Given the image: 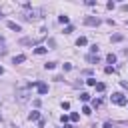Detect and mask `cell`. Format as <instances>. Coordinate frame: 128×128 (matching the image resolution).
Returning <instances> with one entry per match:
<instances>
[{"instance_id": "obj_26", "label": "cell", "mask_w": 128, "mask_h": 128, "mask_svg": "<svg viewBox=\"0 0 128 128\" xmlns=\"http://www.w3.org/2000/svg\"><path fill=\"white\" fill-rule=\"evenodd\" d=\"M104 72H106V74H112V72H114V66H106Z\"/></svg>"}, {"instance_id": "obj_28", "label": "cell", "mask_w": 128, "mask_h": 128, "mask_svg": "<svg viewBox=\"0 0 128 128\" xmlns=\"http://www.w3.org/2000/svg\"><path fill=\"white\" fill-rule=\"evenodd\" d=\"M102 128H112V124H110V122H106V124H104Z\"/></svg>"}, {"instance_id": "obj_12", "label": "cell", "mask_w": 128, "mask_h": 128, "mask_svg": "<svg viewBox=\"0 0 128 128\" xmlns=\"http://www.w3.org/2000/svg\"><path fill=\"white\" fill-rule=\"evenodd\" d=\"M6 24H8V28H10V30H14V32H20V30H22V28H20V24H16V22H6Z\"/></svg>"}, {"instance_id": "obj_17", "label": "cell", "mask_w": 128, "mask_h": 128, "mask_svg": "<svg viewBox=\"0 0 128 128\" xmlns=\"http://www.w3.org/2000/svg\"><path fill=\"white\" fill-rule=\"evenodd\" d=\"M44 68H46V70H54V68H56V62H46Z\"/></svg>"}, {"instance_id": "obj_8", "label": "cell", "mask_w": 128, "mask_h": 128, "mask_svg": "<svg viewBox=\"0 0 128 128\" xmlns=\"http://www.w3.org/2000/svg\"><path fill=\"white\" fill-rule=\"evenodd\" d=\"M28 120H32V122H36V120H40V112H38V110H32V112L28 114Z\"/></svg>"}, {"instance_id": "obj_1", "label": "cell", "mask_w": 128, "mask_h": 128, "mask_svg": "<svg viewBox=\"0 0 128 128\" xmlns=\"http://www.w3.org/2000/svg\"><path fill=\"white\" fill-rule=\"evenodd\" d=\"M38 18H42V10H36V8L22 14V20H26V22H32V20H38Z\"/></svg>"}, {"instance_id": "obj_5", "label": "cell", "mask_w": 128, "mask_h": 128, "mask_svg": "<svg viewBox=\"0 0 128 128\" xmlns=\"http://www.w3.org/2000/svg\"><path fill=\"white\" fill-rule=\"evenodd\" d=\"M38 42H40L38 38H22V40H20L22 46H34V44H38Z\"/></svg>"}, {"instance_id": "obj_35", "label": "cell", "mask_w": 128, "mask_h": 128, "mask_svg": "<svg viewBox=\"0 0 128 128\" xmlns=\"http://www.w3.org/2000/svg\"><path fill=\"white\" fill-rule=\"evenodd\" d=\"M0 18H2V12H0Z\"/></svg>"}, {"instance_id": "obj_19", "label": "cell", "mask_w": 128, "mask_h": 128, "mask_svg": "<svg viewBox=\"0 0 128 128\" xmlns=\"http://www.w3.org/2000/svg\"><path fill=\"white\" fill-rule=\"evenodd\" d=\"M92 106H94V108H100V106H102V100H100V98L92 100Z\"/></svg>"}, {"instance_id": "obj_31", "label": "cell", "mask_w": 128, "mask_h": 128, "mask_svg": "<svg viewBox=\"0 0 128 128\" xmlns=\"http://www.w3.org/2000/svg\"><path fill=\"white\" fill-rule=\"evenodd\" d=\"M2 74H4V68H2V66H0V76H2Z\"/></svg>"}, {"instance_id": "obj_7", "label": "cell", "mask_w": 128, "mask_h": 128, "mask_svg": "<svg viewBox=\"0 0 128 128\" xmlns=\"http://www.w3.org/2000/svg\"><path fill=\"white\" fill-rule=\"evenodd\" d=\"M50 48H46V46H36L34 48V54H38V56H42V54H46Z\"/></svg>"}, {"instance_id": "obj_9", "label": "cell", "mask_w": 128, "mask_h": 128, "mask_svg": "<svg viewBox=\"0 0 128 128\" xmlns=\"http://www.w3.org/2000/svg\"><path fill=\"white\" fill-rule=\"evenodd\" d=\"M12 62H14V64H22V62H26V56H24V54H18V56L12 58Z\"/></svg>"}, {"instance_id": "obj_18", "label": "cell", "mask_w": 128, "mask_h": 128, "mask_svg": "<svg viewBox=\"0 0 128 128\" xmlns=\"http://www.w3.org/2000/svg\"><path fill=\"white\" fill-rule=\"evenodd\" d=\"M80 100H82V102H88V100H90V94H88V92H82V94H80Z\"/></svg>"}, {"instance_id": "obj_23", "label": "cell", "mask_w": 128, "mask_h": 128, "mask_svg": "<svg viewBox=\"0 0 128 128\" xmlns=\"http://www.w3.org/2000/svg\"><path fill=\"white\" fill-rule=\"evenodd\" d=\"M90 54H98V46H96V44L90 46Z\"/></svg>"}, {"instance_id": "obj_36", "label": "cell", "mask_w": 128, "mask_h": 128, "mask_svg": "<svg viewBox=\"0 0 128 128\" xmlns=\"http://www.w3.org/2000/svg\"><path fill=\"white\" fill-rule=\"evenodd\" d=\"M126 26H128V22H126Z\"/></svg>"}, {"instance_id": "obj_33", "label": "cell", "mask_w": 128, "mask_h": 128, "mask_svg": "<svg viewBox=\"0 0 128 128\" xmlns=\"http://www.w3.org/2000/svg\"><path fill=\"white\" fill-rule=\"evenodd\" d=\"M0 42H4V38H2V36H0Z\"/></svg>"}, {"instance_id": "obj_16", "label": "cell", "mask_w": 128, "mask_h": 128, "mask_svg": "<svg viewBox=\"0 0 128 128\" xmlns=\"http://www.w3.org/2000/svg\"><path fill=\"white\" fill-rule=\"evenodd\" d=\"M106 60H108L110 64H114V62H116V54H112V52H110V54L106 56Z\"/></svg>"}, {"instance_id": "obj_4", "label": "cell", "mask_w": 128, "mask_h": 128, "mask_svg": "<svg viewBox=\"0 0 128 128\" xmlns=\"http://www.w3.org/2000/svg\"><path fill=\"white\" fill-rule=\"evenodd\" d=\"M36 90H38V94H48V84L36 80Z\"/></svg>"}, {"instance_id": "obj_20", "label": "cell", "mask_w": 128, "mask_h": 128, "mask_svg": "<svg viewBox=\"0 0 128 128\" xmlns=\"http://www.w3.org/2000/svg\"><path fill=\"white\" fill-rule=\"evenodd\" d=\"M82 114H86V116H90V114H92V110H90V106H84V108H82Z\"/></svg>"}, {"instance_id": "obj_6", "label": "cell", "mask_w": 128, "mask_h": 128, "mask_svg": "<svg viewBox=\"0 0 128 128\" xmlns=\"http://www.w3.org/2000/svg\"><path fill=\"white\" fill-rule=\"evenodd\" d=\"M16 94H18V100L20 102H26L28 100V90H18Z\"/></svg>"}, {"instance_id": "obj_32", "label": "cell", "mask_w": 128, "mask_h": 128, "mask_svg": "<svg viewBox=\"0 0 128 128\" xmlns=\"http://www.w3.org/2000/svg\"><path fill=\"white\" fill-rule=\"evenodd\" d=\"M64 128H72V126H70V124H64Z\"/></svg>"}, {"instance_id": "obj_21", "label": "cell", "mask_w": 128, "mask_h": 128, "mask_svg": "<svg viewBox=\"0 0 128 128\" xmlns=\"http://www.w3.org/2000/svg\"><path fill=\"white\" fill-rule=\"evenodd\" d=\"M78 118H80V114H78V112H72V114H70V120H72V122H76Z\"/></svg>"}, {"instance_id": "obj_2", "label": "cell", "mask_w": 128, "mask_h": 128, "mask_svg": "<svg viewBox=\"0 0 128 128\" xmlns=\"http://www.w3.org/2000/svg\"><path fill=\"white\" fill-rule=\"evenodd\" d=\"M110 100H112L114 104H118V106H124V104L128 102V100H126V96H124L122 92H114V94L110 96Z\"/></svg>"}, {"instance_id": "obj_3", "label": "cell", "mask_w": 128, "mask_h": 128, "mask_svg": "<svg viewBox=\"0 0 128 128\" xmlns=\"http://www.w3.org/2000/svg\"><path fill=\"white\" fill-rule=\"evenodd\" d=\"M100 22H102V20H100L98 16H86V18H84V24H86V26H98Z\"/></svg>"}, {"instance_id": "obj_34", "label": "cell", "mask_w": 128, "mask_h": 128, "mask_svg": "<svg viewBox=\"0 0 128 128\" xmlns=\"http://www.w3.org/2000/svg\"><path fill=\"white\" fill-rule=\"evenodd\" d=\"M0 122H2V114H0Z\"/></svg>"}, {"instance_id": "obj_13", "label": "cell", "mask_w": 128, "mask_h": 128, "mask_svg": "<svg viewBox=\"0 0 128 128\" xmlns=\"http://www.w3.org/2000/svg\"><path fill=\"white\" fill-rule=\"evenodd\" d=\"M122 40H124L122 34H112V36H110V42H122Z\"/></svg>"}, {"instance_id": "obj_14", "label": "cell", "mask_w": 128, "mask_h": 128, "mask_svg": "<svg viewBox=\"0 0 128 128\" xmlns=\"http://www.w3.org/2000/svg\"><path fill=\"white\" fill-rule=\"evenodd\" d=\"M86 44H88V40H86L84 36H80V38L76 40V46H86Z\"/></svg>"}, {"instance_id": "obj_25", "label": "cell", "mask_w": 128, "mask_h": 128, "mask_svg": "<svg viewBox=\"0 0 128 128\" xmlns=\"http://www.w3.org/2000/svg\"><path fill=\"white\" fill-rule=\"evenodd\" d=\"M62 68H64V70H72V64H70V62H64Z\"/></svg>"}, {"instance_id": "obj_11", "label": "cell", "mask_w": 128, "mask_h": 128, "mask_svg": "<svg viewBox=\"0 0 128 128\" xmlns=\"http://www.w3.org/2000/svg\"><path fill=\"white\" fill-rule=\"evenodd\" d=\"M58 22H60V24H66V26H70V18H68L66 14H62V16H58Z\"/></svg>"}, {"instance_id": "obj_15", "label": "cell", "mask_w": 128, "mask_h": 128, "mask_svg": "<svg viewBox=\"0 0 128 128\" xmlns=\"http://www.w3.org/2000/svg\"><path fill=\"white\" fill-rule=\"evenodd\" d=\"M94 88H96L98 92H104V90H106V84H104V82H96V86H94Z\"/></svg>"}, {"instance_id": "obj_24", "label": "cell", "mask_w": 128, "mask_h": 128, "mask_svg": "<svg viewBox=\"0 0 128 128\" xmlns=\"http://www.w3.org/2000/svg\"><path fill=\"white\" fill-rule=\"evenodd\" d=\"M86 84H88V86H96V78H88Z\"/></svg>"}, {"instance_id": "obj_30", "label": "cell", "mask_w": 128, "mask_h": 128, "mask_svg": "<svg viewBox=\"0 0 128 128\" xmlns=\"http://www.w3.org/2000/svg\"><path fill=\"white\" fill-rule=\"evenodd\" d=\"M122 54H126V56H128V48H124V50H122Z\"/></svg>"}, {"instance_id": "obj_29", "label": "cell", "mask_w": 128, "mask_h": 128, "mask_svg": "<svg viewBox=\"0 0 128 128\" xmlns=\"http://www.w3.org/2000/svg\"><path fill=\"white\" fill-rule=\"evenodd\" d=\"M122 10H124V12H128V6H126V4H124V6H122Z\"/></svg>"}, {"instance_id": "obj_27", "label": "cell", "mask_w": 128, "mask_h": 128, "mask_svg": "<svg viewBox=\"0 0 128 128\" xmlns=\"http://www.w3.org/2000/svg\"><path fill=\"white\" fill-rule=\"evenodd\" d=\"M60 120H62V124H66V122L70 120V116H66V114H62V116H60Z\"/></svg>"}, {"instance_id": "obj_10", "label": "cell", "mask_w": 128, "mask_h": 128, "mask_svg": "<svg viewBox=\"0 0 128 128\" xmlns=\"http://www.w3.org/2000/svg\"><path fill=\"white\" fill-rule=\"evenodd\" d=\"M86 60H88L90 64H98V60H100V58H98V54H88V56H86Z\"/></svg>"}, {"instance_id": "obj_22", "label": "cell", "mask_w": 128, "mask_h": 128, "mask_svg": "<svg viewBox=\"0 0 128 128\" xmlns=\"http://www.w3.org/2000/svg\"><path fill=\"white\" fill-rule=\"evenodd\" d=\"M70 32H74V26H72V24H70V26H66V28H64V34H70Z\"/></svg>"}]
</instances>
